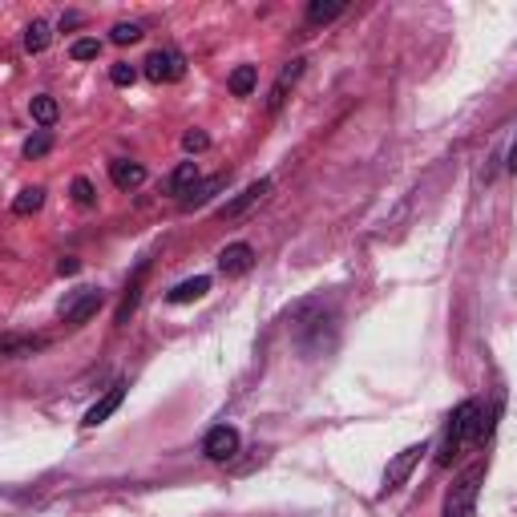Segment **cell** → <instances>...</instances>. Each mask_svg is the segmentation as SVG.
<instances>
[{"instance_id": "f1b7e54d", "label": "cell", "mask_w": 517, "mask_h": 517, "mask_svg": "<svg viewBox=\"0 0 517 517\" xmlns=\"http://www.w3.org/2000/svg\"><path fill=\"white\" fill-rule=\"evenodd\" d=\"M509 170L517 174V142H513V150H509Z\"/></svg>"}, {"instance_id": "ffe728a7", "label": "cell", "mask_w": 517, "mask_h": 517, "mask_svg": "<svg viewBox=\"0 0 517 517\" xmlns=\"http://www.w3.org/2000/svg\"><path fill=\"white\" fill-rule=\"evenodd\" d=\"M57 114H61V110H57V101H53L49 93H37V97H33V118H37L41 126H53Z\"/></svg>"}, {"instance_id": "7402d4cb", "label": "cell", "mask_w": 517, "mask_h": 517, "mask_svg": "<svg viewBox=\"0 0 517 517\" xmlns=\"http://www.w3.org/2000/svg\"><path fill=\"white\" fill-rule=\"evenodd\" d=\"M97 53H101V41H93V37L73 41V49H69V57H73V61H93Z\"/></svg>"}, {"instance_id": "ac0fdd59", "label": "cell", "mask_w": 517, "mask_h": 517, "mask_svg": "<svg viewBox=\"0 0 517 517\" xmlns=\"http://www.w3.org/2000/svg\"><path fill=\"white\" fill-rule=\"evenodd\" d=\"M41 206H45V186H29L13 202V215H33V211H41Z\"/></svg>"}, {"instance_id": "4316f807", "label": "cell", "mask_w": 517, "mask_h": 517, "mask_svg": "<svg viewBox=\"0 0 517 517\" xmlns=\"http://www.w3.org/2000/svg\"><path fill=\"white\" fill-rule=\"evenodd\" d=\"M77 267H81V263H77L73 255H65V259L57 263V271H61V275H77Z\"/></svg>"}, {"instance_id": "484cf974", "label": "cell", "mask_w": 517, "mask_h": 517, "mask_svg": "<svg viewBox=\"0 0 517 517\" xmlns=\"http://www.w3.org/2000/svg\"><path fill=\"white\" fill-rule=\"evenodd\" d=\"M182 146H186L190 154H198V150H206V146H211V138H206L202 130H190V134L182 138Z\"/></svg>"}, {"instance_id": "8fae6325", "label": "cell", "mask_w": 517, "mask_h": 517, "mask_svg": "<svg viewBox=\"0 0 517 517\" xmlns=\"http://www.w3.org/2000/svg\"><path fill=\"white\" fill-rule=\"evenodd\" d=\"M110 178H114L118 190H134V186L146 182V166L142 162H130V158H114L110 162Z\"/></svg>"}, {"instance_id": "4fadbf2b", "label": "cell", "mask_w": 517, "mask_h": 517, "mask_svg": "<svg viewBox=\"0 0 517 517\" xmlns=\"http://www.w3.org/2000/svg\"><path fill=\"white\" fill-rule=\"evenodd\" d=\"M198 190V166L194 162H182L174 174H170V194H178L182 202H186V194H194Z\"/></svg>"}, {"instance_id": "6da1fadb", "label": "cell", "mask_w": 517, "mask_h": 517, "mask_svg": "<svg viewBox=\"0 0 517 517\" xmlns=\"http://www.w3.org/2000/svg\"><path fill=\"white\" fill-rule=\"evenodd\" d=\"M489 437V417L477 400H465L453 408V417L445 425V437H441V453H437V465H453V457H461L465 445H477Z\"/></svg>"}, {"instance_id": "83f0119b", "label": "cell", "mask_w": 517, "mask_h": 517, "mask_svg": "<svg viewBox=\"0 0 517 517\" xmlns=\"http://www.w3.org/2000/svg\"><path fill=\"white\" fill-rule=\"evenodd\" d=\"M73 25H81V17H77V13H65V17H61V29H73Z\"/></svg>"}, {"instance_id": "277c9868", "label": "cell", "mask_w": 517, "mask_h": 517, "mask_svg": "<svg viewBox=\"0 0 517 517\" xmlns=\"http://www.w3.org/2000/svg\"><path fill=\"white\" fill-rule=\"evenodd\" d=\"M429 453V445L421 441V445H408V449H400L392 461H388V469H384V489H400L404 481H408V473L421 465V457Z\"/></svg>"}, {"instance_id": "3957f363", "label": "cell", "mask_w": 517, "mask_h": 517, "mask_svg": "<svg viewBox=\"0 0 517 517\" xmlns=\"http://www.w3.org/2000/svg\"><path fill=\"white\" fill-rule=\"evenodd\" d=\"M142 73H146L150 81H158V85H166V81H182L186 61H182V53H178V49H154V53L142 61Z\"/></svg>"}, {"instance_id": "ba28073f", "label": "cell", "mask_w": 517, "mask_h": 517, "mask_svg": "<svg viewBox=\"0 0 517 517\" xmlns=\"http://www.w3.org/2000/svg\"><path fill=\"white\" fill-rule=\"evenodd\" d=\"M122 396H126V384H114L106 396H101L89 412H85V429H97V425H106L110 417H114V412L122 408Z\"/></svg>"}, {"instance_id": "8992f818", "label": "cell", "mask_w": 517, "mask_h": 517, "mask_svg": "<svg viewBox=\"0 0 517 517\" xmlns=\"http://www.w3.org/2000/svg\"><path fill=\"white\" fill-rule=\"evenodd\" d=\"M303 69H307V61H303V57H295V61H287V65H283V73L275 77V85H271V93H267V110H271V114L283 106V101H287V93L299 85Z\"/></svg>"}, {"instance_id": "cb8c5ba5", "label": "cell", "mask_w": 517, "mask_h": 517, "mask_svg": "<svg viewBox=\"0 0 517 517\" xmlns=\"http://www.w3.org/2000/svg\"><path fill=\"white\" fill-rule=\"evenodd\" d=\"M49 146H53V142H49V134L41 130V134H33V138L25 142V158H41V154H49Z\"/></svg>"}, {"instance_id": "44dd1931", "label": "cell", "mask_w": 517, "mask_h": 517, "mask_svg": "<svg viewBox=\"0 0 517 517\" xmlns=\"http://www.w3.org/2000/svg\"><path fill=\"white\" fill-rule=\"evenodd\" d=\"M110 41H114V45H134V41H142V25H134V21L126 25V21H122V25H114Z\"/></svg>"}, {"instance_id": "5b68a950", "label": "cell", "mask_w": 517, "mask_h": 517, "mask_svg": "<svg viewBox=\"0 0 517 517\" xmlns=\"http://www.w3.org/2000/svg\"><path fill=\"white\" fill-rule=\"evenodd\" d=\"M202 453L211 457V461H219V465L235 461V453H239V433H235L231 425H215L211 433L202 437Z\"/></svg>"}, {"instance_id": "e0dca14e", "label": "cell", "mask_w": 517, "mask_h": 517, "mask_svg": "<svg viewBox=\"0 0 517 517\" xmlns=\"http://www.w3.org/2000/svg\"><path fill=\"white\" fill-rule=\"evenodd\" d=\"M336 17H344L340 0H332V5H324V0H312V5H307V21H312V25H328Z\"/></svg>"}, {"instance_id": "7c38bea8", "label": "cell", "mask_w": 517, "mask_h": 517, "mask_svg": "<svg viewBox=\"0 0 517 517\" xmlns=\"http://www.w3.org/2000/svg\"><path fill=\"white\" fill-rule=\"evenodd\" d=\"M142 283H146V263H142V267L134 271L130 287H126V295H122V303H118V324H130L134 307H138V299H142Z\"/></svg>"}, {"instance_id": "d4e9b609", "label": "cell", "mask_w": 517, "mask_h": 517, "mask_svg": "<svg viewBox=\"0 0 517 517\" xmlns=\"http://www.w3.org/2000/svg\"><path fill=\"white\" fill-rule=\"evenodd\" d=\"M73 202H77V206H89V202H93V186H89V178H73Z\"/></svg>"}, {"instance_id": "30bf717a", "label": "cell", "mask_w": 517, "mask_h": 517, "mask_svg": "<svg viewBox=\"0 0 517 517\" xmlns=\"http://www.w3.org/2000/svg\"><path fill=\"white\" fill-rule=\"evenodd\" d=\"M267 190H271V178H259V182H251V186H247V190H243L235 202H227V206H223V211H219V219H239L243 211H251V206H255V202H259Z\"/></svg>"}, {"instance_id": "9c48e42d", "label": "cell", "mask_w": 517, "mask_h": 517, "mask_svg": "<svg viewBox=\"0 0 517 517\" xmlns=\"http://www.w3.org/2000/svg\"><path fill=\"white\" fill-rule=\"evenodd\" d=\"M251 263H255L251 243H231V247H223V255H219V271H223V275H243V271H251Z\"/></svg>"}, {"instance_id": "5bb4252c", "label": "cell", "mask_w": 517, "mask_h": 517, "mask_svg": "<svg viewBox=\"0 0 517 517\" xmlns=\"http://www.w3.org/2000/svg\"><path fill=\"white\" fill-rule=\"evenodd\" d=\"M206 291H211V279H206V275H194V279H186V283H178L166 299L170 303H194V299H202Z\"/></svg>"}, {"instance_id": "52a82bcc", "label": "cell", "mask_w": 517, "mask_h": 517, "mask_svg": "<svg viewBox=\"0 0 517 517\" xmlns=\"http://www.w3.org/2000/svg\"><path fill=\"white\" fill-rule=\"evenodd\" d=\"M97 307H101V291H93V287H89V291H81L73 303H65V307H61V320H65L69 328H81L89 316H97Z\"/></svg>"}, {"instance_id": "603a6c76", "label": "cell", "mask_w": 517, "mask_h": 517, "mask_svg": "<svg viewBox=\"0 0 517 517\" xmlns=\"http://www.w3.org/2000/svg\"><path fill=\"white\" fill-rule=\"evenodd\" d=\"M110 81H114V85H134V81H138V69H134L130 61H118V65L110 69Z\"/></svg>"}, {"instance_id": "9a60e30c", "label": "cell", "mask_w": 517, "mask_h": 517, "mask_svg": "<svg viewBox=\"0 0 517 517\" xmlns=\"http://www.w3.org/2000/svg\"><path fill=\"white\" fill-rule=\"evenodd\" d=\"M41 348H49V340H45V336H29V340L5 336V356H13V360H21V356H33V352H41Z\"/></svg>"}, {"instance_id": "2e32d148", "label": "cell", "mask_w": 517, "mask_h": 517, "mask_svg": "<svg viewBox=\"0 0 517 517\" xmlns=\"http://www.w3.org/2000/svg\"><path fill=\"white\" fill-rule=\"evenodd\" d=\"M255 81H259V69H255V65H239V69L231 73V81H227V89H231L235 97H247V93L255 89Z\"/></svg>"}, {"instance_id": "7a4b0ae2", "label": "cell", "mask_w": 517, "mask_h": 517, "mask_svg": "<svg viewBox=\"0 0 517 517\" xmlns=\"http://www.w3.org/2000/svg\"><path fill=\"white\" fill-rule=\"evenodd\" d=\"M481 481H485V461H473L445 493V509L441 517H477V493H481Z\"/></svg>"}, {"instance_id": "d6986e66", "label": "cell", "mask_w": 517, "mask_h": 517, "mask_svg": "<svg viewBox=\"0 0 517 517\" xmlns=\"http://www.w3.org/2000/svg\"><path fill=\"white\" fill-rule=\"evenodd\" d=\"M49 41H53V33H49V25H45V21H33V25L25 29V49H29V53H45V49H49Z\"/></svg>"}]
</instances>
